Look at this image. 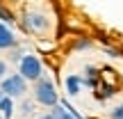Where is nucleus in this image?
<instances>
[{
    "label": "nucleus",
    "mask_w": 123,
    "mask_h": 119,
    "mask_svg": "<svg viewBox=\"0 0 123 119\" xmlns=\"http://www.w3.org/2000/svg\"><path fill=\"white\" fill-rule=\"evenodd\" d=\"M82 85H84V78H80L78 73H68L64 78V89H66V96H78L82 92Z\"/></svg>",
    "instance_id": "nucleus-7"
},
{
    "label": "nucleus",
    "mask_w": 123,
    "mask_h": 119,
    "mask_svg": "<svg viewBox=\"0 0 123 119\" xmlns=\"http://www.w3.org/2000/svg\"><path fill=\"white\" fill-rule=\"evenodd\" d=\"M0 115H2V119H12L14 117V98L5 96L0 101Z\"/></svg>",
    "instance_id": "nucleus-9"
},
{
    "label": "nucleus",
    "mask_w": 123,
    "mask_h": 119,
    "mask_svg": "<svg viewBox=\"0 0 123 119\" xmlns=\"http://www.w3.org/2000/svg\"><path fill=\"white\" fill-rule=\"evenodd\" d=\"M0 89H2V94L9 96V98H21V96H25V92H27V80L23 78L21 73H9L7 78L0 83Z\"/></svg>",
    "instance_id": "nucleus-4"
},
{
    "label": "nucleus",
    "mask_w": 123,
    "mask_h": 119,
    "mask_svg": "<svg viewBox=\"0 0 123 119\" xmlns=\"http://www.w3.org/2000/svg\"><path fill=\"white\" fill-rule=\"evenodd\" d=\"M0 119H2V115H0Z\"/></svg>",
    "instance_id": "nucleus-19"
},
{
    "label": "nucleus",
    "mask_w": 123,
    "mask_h": 119,
    "mask_svg": "<svg viewBox=\"0 0 123 119\" xmlns=\"http://www.w3.org/2000/svg\"><path fill=\"white\" fill-rule=\"evenodd\" d=\"M37 119H55L53 115H50V112H46V115H39V117H37Z\"/></svg>",
    "instance_id": "nucleus-17"
},
{
    "label": "nucleus",
    "mask_w": 123,
    "mask_h": 119,
    "mask_svg": "<svg viewBox=\"0 0 123 119\" xmlns=\"http://www.w3.org/2000/svg\"><path fill=\"white\" fill-rule=\"evenodd\" d=\"M18 73L27 80V83H37V80L43 78V62L39 60V55L34 53H27L25 57L18 62Z\"/></svg>",
    "instance_id": "nucleus-2"
},
{
    "label": "nucleus",
    "mask_w": 123,
    "mask_h": 119,
    "mask_svg": "<svg viewBox=\"0 0 123 119\" xmlns=\"http://www.w3.org/2000/svg\"><path fill=\"white\" fill-rule=\"evenodd\" d=\"M2 98H5V94H2V89H0V101H2Z\"/></svg>",
    "instance_id": "nucleus-18"
},
{
    "label": "nucleus",
    "mask_w": 123,
    "mask_h": 119,
    "mask_svg": "<svg viewBox=\"0 0 123 119\" xmlns=\"http://www.w3.org/2000/svg\"><path fill=\"white\" fill-rule=\"evenodd\" d=\"M84 73H87L84 76V85H87V87H96V85L103 80V71L96 69V66H91V64L84 69Z\"/></svg>",
    "instance_id": "nucleus-8"
},
{
    "label": "nucleus",
    "mask_w": 123,
    "mask_h": 119,
    "mask_svg": "<svg viewBox=\"0 0 123 119\" xmlns=\"http://www.w3.org/2000/svg\"><path fill=\"white\" fill-rule=\"evenodd\" d=\"M18 46V39L14 35V30L5 23H0V50H12Z\"/></svg>",
    "instance_id": "nucleus-6"
},
{
    "label": "nucleus",
    "mask_w": 123,
    "mask_h": 119,
    "mask_svg": "<svg viewBox=\"0 0 123 119\" xmlns=\"http://www.w3.org/2000/svg\"><path fill=\"white\" fill-rule=\"evenodd\" d=\"M23 28L32 35H46L50 30V16L37 9H27L23 14Z\"/></svg>",
    "instance_id": "nucleus-3"
},
{
    "label": "nucleus",
    "mask_w": 123,
    "mask_h": 119,
    "mask_svg": "<svg viewBox=\"0 0 123 119\" xmlns=\"http://www.w3.org/2000/svg\"><path fill=\"white\" fill-rule=\"evenodd\" d=\"M32 110H34V105H32L30 101H25V103H23V105H21V112H23V115H30Z\"/></svg>",
    "instance_id": "nucleus-15"
},
{
    "label": "nucleus",
    "mask_w": 123,
    "mask_h": 119,
    "mask_svg": "<svg viewBox=\"0 0 123 119\" xmlns=\"http://www.w3.org/2000/svg\"><path fill=\"white\" fill-rule=\"evenodd\" d=\"M9 76V69H7V62L5 60H0V83H2L5 78Z\"/></svg>",
    "instance_id": "nucleus-14"
},
{
    "label": "nucleus",
    "mask_w": 123,
    "mask_h": 119,
    "mask_svg": "<svg viewBox=\"0 0 123 119\" xmlns=\"http://www.w3.org/2000/svg\"><path fill=\"white\" fill-rule=\"evenodd\" d=\"M50 115H53L55 119H82V117L78 115V110H75L68 101H59L57 105L50 110Z\"/></svg>",
    "instance_id": "nucleus-5"
},
{
    "label": "nucleus",
    "mask_w": 123,
    "mask_h": 119,
    "mask_svg": "<svg viewBox=\"0 0 123 119\" xmlns=\"http://www.w3.org/2000/svg\"><path fill=\"white\" fill-rule=\"evenodd\" d=\"M25 55H27V53H25L23 48H18V46L9 50V60H12V62H16V64H18V62H21L23 57H25Z\"/></svg>",
    "instance_id": "nucleus-12"
},
{
    "label": "nucleus",
    "mask_w": 123,
    "mask_h": 119,
    "mask_svg": "<svg viewBox=\"0 0 123 119\" xmlns=\"http://www.w3.org/2000/svg\"><path fill=\"white\" fill-rule=\"evenodd\" d=\"M107 117H110V119H123V103L114 105L110 112H107Z\"/></svg>",
    "instance_id": "nucleus-13"
},
{
    "label": "nucleus",
    "mask_w": 123,
    "mask_h": 119,
    "mask_svg": "<svg viewBox=\"0 0 123 119\" xmlns=\"http://www.w3.org/2000/svg\"><path fill=\"white\" fill-rule=\"evenodd\" d=\"M32 96H34V101L39 103V105L50 108V110L62 101L57 87H55V83L48 78V76H43L41 80H37V83H34V87H32Z\"/></svg>",
    "instance_id": "nucleus-1"
},
{
    "label": "nucleus",
    "mask_w": 123,
    "mask_h": 119,
    "mask_svg": "<svg viewBox=\"0 0 123 119\" xmlns=\"http://www.w3.org/2000/svg\"><path fill=\"white\" fill-rule=\"evenodd\" d=\"M105 53L110 55V57H121V50L119 48H110V46H105Z\"/></svg>",
    "instance_id": "nucleus-16"
},
{
    "label": "nucleus",
    "mask_w": 123,
    "mask_h": 119,
    "mask_svg": "<svg viewBox=\"0 0 123 119\" xmlns=\"http://www.w3.org/2000/svg\"><path fill=\"white\" fill-rule=\"evenodd\" d=\"M73 48H75V50L91 48V39H89V37H80V39H75V41H73Z\"/></svg>",
    "instance_id": "nucleus-11"
},
{
    "label": "nucleus",
    "mask_w": 123,
    "mask_h": 119,
    "mask_svg": "<svg viewBox=\"0 0 123 119\" xmlns=\"http://www.w3.org/2000/svg\"><path fill=\"white\" fill-rule=\"evenodd\" d=\"M0 23H5V25H9V28L16 23V16H14V12H12V9H7L5 5H0Z\"/></svg>",
    "instance_id": "nucleus-10"
}]
</instances>
